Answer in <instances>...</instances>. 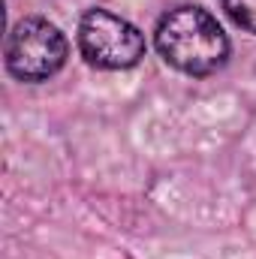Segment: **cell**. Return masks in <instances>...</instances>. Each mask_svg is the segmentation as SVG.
Returning <instances> with one entry per match:
<instances>
[{
  "instance_id": "obj_1",
  "label": "cell",
  "mask_w": 256,
  "mask_h": 259,
  "mask_svg": "<svg viewBox=\"0 0 256 259\" xmlns=\"http://www.w3.org/2000/svg\"><path fill=\"white\" fill-rule=\"evenodd\" d=\"M154 42L160 58L184 75H211L229 61V39L202 6L169 9L157 24Z\"/></svg>"
},
{
  "instance_id": "obj_2",
  "label": "cell",
  "mask_w": 256,
  "mask_h": 259,
  "mask_svg": "<svg viewBox=\"0 0 256 259\" xmlns=\"http://www.w3.org/2000/svg\"><path fill=\"white\" fill-rule=\"evenodd\" d=\"M78 52L97 69H130L145 58V36L109 9H88L78 21Z\"/></svg>"
},
{
  "instance_id": "obj_3",
  "label": "cell",
  "mask_w": 256,
  "mask_h": 259,
  "mask_svg": "<svg viewBox=\"0 0 256 259\" xmlns=\"http://www.w3.org/2000/svg\"><path fill=\"white\" fill-rule=\"evenodd\" d=\"M66 36L46 18H21L6 39V69L18 81H46L66 64Z\"/></svg>"
},
{
  "instance_id": "obj_4",
  "label": "cell",
  "mask_w": 256,
  "mask_h": 259,
  "mask_svg": "<svg viewBox=\"0 0 256 259\" xmlns=\"http://www.w3.org/2000/svg\"><path fill=\"white\" fill-rule=\"evenodd\" d=\"M226 15L247 33H256V0H220Z\"/></svg>"
}]
</instances>
